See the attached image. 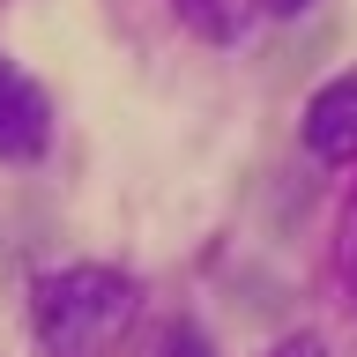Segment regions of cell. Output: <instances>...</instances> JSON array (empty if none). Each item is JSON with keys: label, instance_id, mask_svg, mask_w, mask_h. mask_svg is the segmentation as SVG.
Returning <instances> with one entry per match:
<instances>
[{"label": "cell", "instance_id": "3", "mask_svg": "<svg viewBox=\"0 0 357 357\" xmlns=\"http://www.w3.org/2000/svg\"><path fill=\"white\" fill-rule=\"evenodd\" d=\"M305 149L328 156V164H357V67L335 75L305 105Z\"/></svg>", "mask_w": 357, "mask_h": 357}, {"label": "cell", "instance_id": "2", "mask_svg": "<svg viewBox=\"0 0 357 357\" xmlns=\"http://www.w3.org/2000/svg\"><path fill=\"white\" fill-rule=\"evenodd\" d=\"M45 142H52V105H45V89L0 52V164H30V156H45Z\"/></svg>", "mask_w": 357, "mask_h": 357}, {"label": "cell", "instance_id": "5", "mask_svg": "<svg viewBox=\"0 0 357 357\" xmlns=\"http://www.w3.org/2000/svg\"><path fill=\"white\" fill-rule=\"evenodd\" d=\"M261 8H275V15H305L312 0H261Z\"/></svg>", "mask_w": 357, "mask_h": 357}, {"label": "cell", "instance_id": "4", "mask_svg": "<svg viewBox=\"0 0 357 357\" xmlns=\"http://www.w3.org/2000/svg\"><path fill=\"white\" fill-rule=\"evenodd\" d=\"M275 357H328V350H320V335H298V342H283Z\"/></svg>", "mask_w": 357, "mask_h": 357}, {"label": "cell", "instance_id": "1", "mask_svg": "<svg viewBox=\"0 0 357 357\" xmlns=\"http://www.w3.org/2000/svg\"><path fill=\"white\" fill-rule=\"evenodd\" d=\"M127 312H134V283L119 268H60L38 283L30 320H38V342L52 357H97L127 328Z\"/></svg>", "mask_w": 357, "mask_h": 357}]
</instances>
